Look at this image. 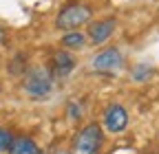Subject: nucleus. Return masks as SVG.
Masks as SVG:
<instances>
[{
    "label": "nucleus",
    "instance_id": "nucleus-1",
    "mask_svg": "<svg viewBox=\"0 0 159 154\" xmlns=\"http://www.w3.org/2000/svg\"><path fill=\"white\" fill-rule=\"evenodd\" d=\"M22 88L31 97H47L53 88V75L47 68H31L22 82Z\"/></svg>",
    "mask_w": 159,
    "mask_h": 154
},
{
    "label": "nucleus",
    "instance_id": "nucleus-2",
    "mask_svg": "<svg viewBox=\"0 0 159 154\" xmlns=\"http://www.w3.org/2000/svg\"><path fill=\"white\" fill-rule=\"evenodd\" d=\"M104 143V132L97 123H91L77 132V137L73 141L75 154H97L99 148Z\"/></svg>",
    "mask_w": 159,
    "mask_h": 154
},
{
    "label": "nucleus",
    "instance_id": "nucleus-3",
    "mask_svg": "<svg viewBox=\"0 0 159 154\" xmlns=\"http://www.w3.org/2000/svg\"><path fill=\"white\" fill-rule=\"evenodd\" d=\"M91 18H93V11L86 5H69L57 13L55 24H57V29L69 31V29H77V27L91 22Z\"/></svg>",
    "mask_w": 159,
    "mask_h": 154
},
{
    "label": "nucleus",
    "instance_id": "nucleus-4",
    "mask_svg": "<svg viewBox=\"0 0 159 154\" xmlns=\"http://www.w3.org/2000/svg\"><path fill=\"white\" fill-rule=\"evenodd\" d=\"M119 66H122V53H119V49H115V46L97 53L95 60H93V68L99 71V73H113Z\"/></svg>",
    "mask_w": 159,
    "mask_h": 154
},
{
    "label": "nucleus",
    "instance_id": "nucleus-5",
    "mask_svg": "<svg viewBox=\"0 0 159 154\" xmlns=\"http://www.w3.org/2000/svg\"><path fill=\"white\" fill-rule=\"evenodd\" d=\"M104 126L108 132H124L128 126V114L119 104H111L104 112Z\"/></svg>",
    "mask_w": 159,
    "mask_h": 154
},
{
    "label": "nucleus",
    "instance_id": "nucleus-6",
    "mask_svg": "<svg viewBox=\"0 0 159 154\" xmlns=\"http://www.w3.org/2000/svg\"><path fill=\"white\" fill-rule=\"evenodd\" d=\"M113 29H115V20L108 18V20H97L89 27V37L93 44H104L108 37L113 35Z\"/></svg>",
    "mask_w": 159,
    "mask_h": 154
},
{
    "label": "nucleus",
    "instance_id": "nucleus-7",
    "mask_svg": "<svg viewBox=\"0 0 159 154\" xmlns=\"http://www.w3.org/2000/svg\"><path fill=\"white\" fill-rule=\"evenodd\" d=\"M73 68H75V60H73V55H71V53L57 51V53L53 55V71H55V75L66 77V75H71Z\"/></svg>",
    "mask_w": 159,
    "mask_h": 154
},
{
    "label": "nucleus",
    "instance_id": "nucleus-8",
    "mask_svg": "<svg viewBox=\"0 0 159 154\" xmlns=\"http://www.w3.org/2000/svg\"><path fill=\"white\" fill-rule=\"evenodd\" d=\"M9 154H40V150H38V145H35L31 139H27V137H18V139L11 141Z\"/></svg>",
    "mask_w": 159,
    "mask_h": 154
},
{
    "label": "nucleus",
    "instance_id": "nucleus-9",
    "mask_svg": "<svg viewBox=\"0 0 159 154\" xmlns=\"http://www.w3.org/2000/svg\"><path fill=\"white\" fill-rule=\"evenodd\" d=\"M84 40H86V37L80 33V31H71V33H66V35L62 37V44H64V46H71V49H77V46L84 44Z\"/></svg>",
    "mask_w": 159,
    "mask_h": 154
},
{
    "label": "nucleus",
    "instance_id": "nucleus-10",
    "mask_svg": "<svg viewBox=\"0 0 159 154\" xmlns=\"http://www.w3.org/2000/svg\"><path fill=\"white\" fill-rule=\"evenodd\" d=\"M9 73L11 75H20V73H25V57L22 55H16L11 64H9Z\"/></svg>",
    "mask_w": 159,
    "mask_h": 154
},
{
    "label": "nucleus",
    "instance_id": "nucleus-11",
    "mask_svg": "<svg viewBox=\"0 0 159 154\" xmlns=\"http://www.w3.org/2000/svg\"><path fill=\"white\" fill-rule=\"evenodd\" d=\"M11 141H13V137H11V132H9V130H5V128H0V152H5V150H9Z\"/></svg>",
    "mask_w": 159,
    "mask_h": 154
},
{
    "label": "nucleus",
    "instance_id": "nucleus-12",
    "mask_svg": "<svg viewBox=\"0 0 159 154\" xmlns=\"http://www.w3.org/2000/svg\"><path fill=\"white\" fill-rule=\"evenodd\" d=\"M69 117L71 119H80V117H82V108H80V104H75V101L69 104Z\"/></svg>",
    "mask_w": 159,
    "mask_h": 154
},
{
    "label": "nucleus",
    "instance_id": "nucleus-13",
    "mask_svg": "<svg viewBox=\"0 0 159 154\" xmlns=\"http://www.w3.org/2000/svg\"><path fill=\"white\" fill-rule=\"evenodd\" d=\"M0 42H5V29L0 27Z\"/></svg>",
    "mask_w": 159,
    "mask_h": 154
}]
</instances>
